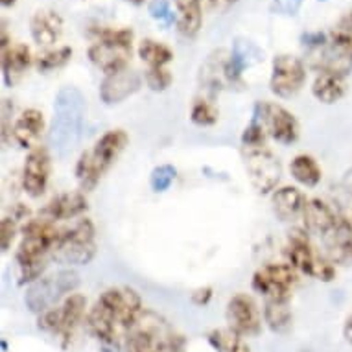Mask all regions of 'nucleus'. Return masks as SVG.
Masks as SVG:
<instances>
[{"label": "nucleus", "mask_w": 352, "mask_h": 352, "mask_svg": "<svg viewBox=\"0 0 352 352\" xmlns=\"http://www.w3.org/2000/svg\"><path fill=\"white\" fill-rule=\"evenodd\" d=\"M351 177H352V170H351Z\"/></svg>", "instance_id": "51"}, {"label": "nucleus", "mask_w": 352, "mask_h": 352, "mask_svg": "<svg viewBox=\"0 0 352 352\" xmlns=\"http://www.w3.org/2000/svg\"><path fill=\"white\" fill-rule=\"evenodd\" d=\"M59 236H61V231L56 229L54 221H48L45 218L30 219L23 227V238L15 253V260L21 270V278H19L21 286L39 280L47 267V256L54 253Z\"/></svg>", "instance_id": "3"}, {"label": "nucleus", "mask_w": 352, "mask_h": 352, "mask_svg": "<svg viewBox=\"0 0 352 352\" xmlns=\"http://www.w3.org/2000/svg\"><path fill=\"white\" fill-rule=\"evenodd\" d=\"M177 179V168L173 164H159L151 170L150 175V186L155 194H162V192L170 190V186L173 185V181Z\"/></svg>", "instance_id": "36"}, {"label": "nucleus", "mask_w": 352, "mask_h": 352, "mask_svg": "<svg viewBox=\"0 0 352 352\" xmlns=\"http://www.w3.org/2000/svg\"><path fill=\"white\" fill-rule=\"evenodd\" d=\"M87 118V100L78 87L59 89L54 100V115L48 129L50 150L65 159L80 144Z\"/></svg>", "instance_id": "2"}, {"label": "nucleus", "mask_w": 352, "mask_h": 352, "mask_svg": "<svg viewBox=\"0 0 352 352\" xmlns=\"http://www.w3.org/2000/svg\"><path fill=\"white\" fill-rule=\"evenodd\" d=\"M319 2H327V0H319Z\"/></svg>", "instance_id": "49"}, {"label": "nucleus", "mask_w": 352, "mask_h": 352, "mask_svg": "<svg viewBox=\"0 0 352 352\" xmlns=\"http://www.w3.org/2000/svg\"><path fill=\"white\" fill-rule=\"evenodd\" d=\"M124 2H129V4H133V6H140V4H144L146 0H124Z\"/></svg>", "instance_id": "47"}, {"label": "nucleus", "mask_w": 352, "mask_h": 352, "mask_svg": "<svg viewBox=\"0 0 352 352\" xmlns=\"http://www.w3.org/2000/svg\"><path fill=\"white\" fill-rule=\"evenodd\" d=\"M19 219L15 216H4L2 221H0V249H2V253H8L10 248L15 242V236H17L19 226H17Z\"/></svg>", "instance_id": "40"}, {"label": "nucleus", "mask_w": 352, "mask_h": 352, "mask_svg": "<svg viewBox=\"0 0 352 352\" xmlns=\"http://www.w3.org/2000/svg\"><path fill=\"white\" fill-rule=\"evenodd\" d=\"M302 8V0H273L270 12L284 17H295Z\"/></svg>", "instance_id": "42"}, {"label": "nucleus", "mask_w": 352, "mask_h": 352, "mask_svg": "<svg viewBox=\"0 0 352 352\" xmlns=\"http://www.w3.org/2000/svg\"><path fill=\"white\" fill-rule=\"evenodd\" d=\"M76 179H78L81 192L94 190L100 179H102V172L94 164L91 151H83L78 162H76Z\"/></svg>", "instance_id": "33"}, {"label": "nucleus", "mask_w": 352, "mask_h": 352, "mask_svg": "<svg viewBox=\"0 0 352 352\" xmlns=\"http://www.w3.org/2000/svg\"><path fill=\"white\" fill-rule=\"evenodd\" d=\"M286 256H288V264L294 267L295 272L308 275V277L316 275V267H318L319 258H321L314 253L312 243L308 240L306 231L289 232Z\"/></svg>", "instance_id": "18"}, {"label": "nucleus", "mask_w": 352, "mask_h": 352, "mask_svg": "<svg viewBox=\"0 0 352 352\" xmlns=\"http://www.w3.org/2000/svg\"><path fill=\"white\" fill-rule=\"evenodd\" d=\"M306 83L305 63L297 56L280 54L275 56L272 63L270 91L278 98H294L300 93Z\"/></svg>", "instance_id": "12"}, {"label": "nucleus", "mask_w": 352, "mask_h": 352, "mask_svg": "<svg viewBox=\"0 0 352 352\" xmlns=\"http://www.w3.org/2000/svg\"><path fill=\"white\" fill-rule=\"evenodd\" d=\"M212 288L210 286H203V288H197L196 292H192V302L197 306H207L212 299Z\"/></svg>", "instance_id": "44"}, {"label": "nucleus", "mask_w": 352, "mask_h": 352, "mask_svg": "<svg viewBox=\"0 0 352 352\" xmlns=\"http://www.w3.org/2000/svg\"><path fill=\"white\" fill-rule=\"evenodd\" d=\"M127 352H185V340L155 316H142L127 336Z\"/></svg>", "instance_id": "7"}, {"label": "nucleus", "mask_w": 352, "mask_h": 352, "mask_svg": "<svg viewBox=\"0 0 352 352\" xmlns=\"http://www.w3.org/2000/svg\"><path fill=\"white\" fill-rule=\"evenodd\" d=\"M338 218H340V214H336L329 203H324L323 199H318V197L308 199L305 212H302L305 231L310 234H318L321 238L336 226Z\"/></svg>", "instance_id": "25"}, {"label": "nucleus", "mask_w": 352, "mask_h": 352, "mask_svg": "<svg viewBox=\"0 0 352 352\" xmlns=\"http://www.w3.org/2000/svg\"><path fill=\"white\" fill-rule=\"evenodd\" d=\"M70 58H72V48L70 47L56 48V50H50V52L39 56L37 61H35V67H37L39 72H50V70L65 67V65L70 61Z\"/></svg>", "instance_id": "35"}, {"label": "nucleus", "mask_w": 352, "mask_h": 352, "mask_svg": "<svg viewBox=\"0 0 352 352\" xmlns=\"http://www.w3.org/2000/svg\"><path fill=\"white\" fill-rule=\"evenodd\" d=\"M89 208L87 203L85 192L74 190L59 194L47 203V207L41 210V216L48 221H67V219H74L85 212Z\"/></svg>", "instance_id": "20"}, {"label": "nucleus", "mask_w": 352, "mask_h": 352, "mask_svg": "<svg viewBox=\"0 0 352 352\" xmlns=\"http://www.w3.org/2000/svg\"><path fill=\"white\" fill-rule=\"evenodd\" d=\"M85 295L70 294L69 297H65L63 305L41 314L37 327L48 332V334L63 338L65 343H67L72 338V334H74L76 327L80 324V321L85 316Z\"/></svg>", "instance_id": "10"}, {"label": "nucleus", "mask_w": 352, "mask_h": 352, "mask_svg": "<svg viewBox=\"0 0 352 352\" xmlns=\"http://www.w3.org/2000/svg\"><path fill=\"white\" fill-rule=\"evenodd\" d=\"M289 173L300 186H306V188H314L318 186L323 179V170L318 164V161L314 159L312 155H306V153H300V155H295L289 162Z\"/></svg>", "instance_id": "29"}, {"label": "nucleus", "mask_w": 352, "mask_h": 352, "mask_svg": "<svg viewBox=\"0 0 352 352\" xmlns=\"http://www.w3.org/2000/svg\"><path fill=\"white\" fill-rule=\"evenodd\" d=\"M327 256L336 266H352V223L340 216L336 226L323 236Z\"/></svg>", "instance_id": "17"}, {"label": "nucleus", "mask_w": 352, "mask_h": 352, "mask_svg": "<svg viewBox=\"0 0 352 352\" xmlns=\"http://www.w3.org/2000/svg\"><path fill=\"white\" fill-rule=\"evenodd\" d=\"M314 67L319 72L349 76L352 72V50L338 41L330 39L323 48H319Z\"/></svg>", "instance_id": "21"}, {"label": "nucleus", "mask_w": 352, "mask_h": 352, "mask_svg": "<svg viewBox=\"0 0 352 352\" xmlns=\"http://www.w3.org/2000/svg\"><path fill=\"white\" fill-rule=\"evenodd\" d=\"M203 0H173V4L177 8V30L181 35H185L188 39L196 37L199 34L203 24Z\"/></svg>", "instance_id": "28"}, {"label": "nucleus", "mask_w": 352, "mask_h": 352, "mask_svg": "<svg viewBox=\"0 0 352 352\" xmlns=\"http://www.w3.org/2000/svg\"><path fill=\"white\" fill-rule=\"evenodd\" d=\"M208 343L216 352H249L248 343L232 329H214L207 336Z\"/></svg>", "instance_id": "31"}, {"label": "nucleus", "mask_w": 352, "mask_h": 352, "mask_svg": "<svg viewBox=\"0 0 352 352\" xmlns=\"http://www.w3.org/2000/svg\"><path fill=\"white\" fill-rule=\"evenodd\" d=\"M343 336H345V340L352 345V316L345 321V327H343Z\"/></svg>", "instance_id": "45"}, {"label": "nucleus", "mask_w": 352, "mask_h": 352, "mask_svg": "<svg viewBox=\"0 0 352 352\" xmlns=\"http://www.w3.org/2000/svg\"><path fill=\"white\" fill-rule=\"evenodd\" d=\"M264 323L272 332H286L292 324L289 300H266L264 305Z\"/></svg>", "instance_id": "30"}, {"label": "nucleus", "mask_w": 352, "mask_h": 352, "mask_svg": "<svg viewBox=\"0 0 352 352\" xmlns=\"http://www.w3.org/2000/svg\"><path fill=\"white\" fill-rule=\"evenodd\" d=\"M0 346H2V352H8V341L6 340L0 341Z\"/></svg>", "instance_id": "48"}, {"label": "nucleus", "mask_w": 352, "mask_h": 352, "mask_svg": "<svg viewBox=\"0 0 352 352\" xmlns=\"http://www.w3.org/2000/svg\"><path fill=\"white\" fill-rule=\"evenodd\" d=\"M227 324L242 338L258 336L262 330V316L254 299L248 294L232 295L227 302Z\"/></svg>", "instance_id": "13"}, {"label": "nucleus", "mask_w": 352, "mask_h": 352, "mask_svg": "<svg viewBox=\"0 0 352 352\" xmlns=\"http://www.w3.org/2000/svg\"><path fill=\"white\" fill-rule=\"evenodd\" d=\"M127 144H129V137L124 129H109L96 140L93 150L89 151H91L94 164L102 172V175L115 164Z\"/></svg>", "instance_id": "19"}, {"label": "nucleus", "mask_w": 352, "mask_h": 352, "mask_svg": "<svg viewBox=\"0 0 352 352\" xmlns=\"http://www.w3.org/2000/svg\"><path fill=\"white\" fill-rule=\"evenodd\" d=\"M98 41L89 48V59L105 76L127 69L133 47V32L129 28L93 30Z\"/></svg>", "instance_id": "4"}, {"label": "nucleus", "mask_w": 352, "mask_h": 352, "mask_svg": "<svg viewBox=\"0 0 352 352\" xmlns=\"http://www.w3.org/2000/svg\"><path fill=\"white\" fill-rule=\"evenodd\" d=\"M98 253L96 229L89 218L76 221L74 226L61 231L59 242L52 253V258L69 266H87Z\"/></svg>", "instance_id": "5"}, {"label": "nucleus", "mask_w": 352, "mask_h": 352, "mask_svg": "<svg viewBox=\"0 0 352 352\" xmlns=\"http://www.w3.org/2000/svg\"><path fill=\"white\" fill-rule=\"evenodd\" d=\"M144 78L137 70L124 69L107 74L100 83V100L105 105H118L137 94L142 87Z\"/></svg>", "instance_id": "15"}, {"label": "nucleus", "mask_w": 352, "mask_h": 352, "mask_svg": "<svg viewBox=\"0 0 352 352\" xmlns=\"http://www.w3.org/2000/svg\"><path fill=\"white\" fill-rule=\"evenodd\" d=\"M139 58L148 65V69H155V67H166L168 63H172L173 52L159 41L144 39L139 45Z\"/></svg>", "instance_id": "32"}, {"label": "nucleus", "mask_w": 352, "mask_h": 352, "mask_svg": "<svg viewBox=\"0 0 352 352\" xmlns=\"http://www.w3.org/2000/svg\"><path fill=\"white\" fill-rule=\"evenodd\" d=\"M30 32L39 47H52L63 34V19L54 10H39L32 17Z\"/></svg>", "instance_id": "23"}, {"label": "nucleus", "mask_w": 352, "mask_h": 352, "mask_svg": "<svg viewBox=\"0 0 352 352\" xmlns=\"http://www.w3.org/2000/svg\"><path fill=\"white\" fill-rule=\"evenodd\" d=\"M32 67V52L26 45H10L2 50V81L13 89Z\"/></svg>", "instance_id": "24"}, {"label": "nucleus", "mask_w": 352, "mask_h": 352, "mask_svg": "<svg viewBox=\"0 0 352 352\" xmlns=\"http://www.w3.org/2000/svg\"><path fill=\"white\" fill-rule=\"evenodd\" d=\"M15 2H17V0H0V4H2V8L15 6Z\"/></svg>", "instance_id": "46"}, {"label": "nucleus", "mask_w": 352, "mask_h": 352, "mask_svg": "<svg viewBox=\"0 0 352 352\" xmlns=\"http://www.w3.org/2000/svg\"><path fill=\"white\" fill-rule=\"evenodd\" d=\"M142 318V299L133 288H109L87 316L89 330L105 345H118Z\"/></svg>", "instance_id": "1"}, {"label": "nucleus", "mask_w": 352, "mask_h": 352, "mask_svg": "<svg viewBox=\"0 0 352 352\" xmlns=\"http://www.w3.org/2000/svg\"><path fill=\"white\" fill-rule=\"evenodd\" d=\"M297 284V273L289 264H266L258 267L251 288L266 300H289Z\"/></svg>", "instance_id": "11"}, {"label": "nucleus", "mask_w": 352, "mask_h": 352, "mask_svg": "<svg viewBox=\"0 0 352 352\" xmlns=\"http://www.w3.org/2000/svg\"><path fill=\"white\" fill-rule=\"evenodd\" d=\"M148 13H150L151 19L159 21L164 28H170L173 23H177V17L172 12V6L168 0H151L150 6H148Z\"/></svg>", "instance_id": "39"}, {"label": "nucleus", "mask_w": 352, "mask_h": 352, "mask_svg": "<svg viewBox=\"0 0 352 352\" xmlns=\"http://www.w3.org/2000/svg\"><path fill=\"white\" fill-rule=\"evenodd\" d=\"M253 116L266 129L267 137L283 146H292L299 140L300 127L292 111L275 102H256Z\"/></svg>", "instance_id": "9"}, {"label": "nucleus", "mask_w": 352, "mask_h": 352, "mask_svg": "<svg viewBox=\"0 0 352 352\" xmlns=\"http://www.w3.org/2000/svg\"><path fill=\"white\" fill-rule=\"evenodd\" d=\"M218 107L207 98H196L190 107V122L197 127H210L218 122Z\"/></svg>", "instance_id": "34"}, {"label": "nucleus", "mask_w": 352, "mask_h": 352, "mask_svg": "<svg viewBox=\"0 0 352 352\" xmlns=\"http://www.w3.org/2000/svg\"><path fill=\"white\" fill-rule=\"evenodd\" d=\"M80 286V275L74 270H61V272L41 277L24 294V305L32 314H45L52 310L63 297L74 294Z\"/></svg>", "instance_id": "6"}, {"label": "nucleus", "mask_w": 352, "mask_h": 352, "mask_svg": "<svg viewBox=\"0 0 352 352\" xmlns=\"http://www.w3.org/2000/svg\"><path fill=\"white\" fill-rule=\"evenodd\" d=\"M264 58H266V54L254 41L248 39V37H236L234 43H232L231 56H229L226 65L227 83L229 85L240 83L243 70L262 63Z\"/></svg>", "instance_id": "16"}, {"label": "nucleus", "mask_w": 352, "mask_h": 352, "mask_svg": "<svg viewBox=\"0 0 352 352\" xmlns=\"http://www.w3.org/2000/svg\"><path fill=\"white\" fill-rule=\"evenodd\" d=\"M267 133L264 126L260 124V120L256 116L251 118L249 126L243 129L242 133V148L243 150H249V148H264L266 146Z\"/></svg>", "instance_id": "37"}, {"label": "nucleus", "mask_w": 352, "mask_h": 352, "mask_svg": "<svg viewBox=\"0 0 352 352\" xmlns=\"http://www.w3.org/2000/svg\"><path fill=\"white\" fill-rule=\"evenodd\" d=\"M243 164L251 185L258 194L266 196L277 190L278 181L283 177V164L266 146L243 150Z\"/></svg>", "instance_id": "8"}, {"label": "nucleus", "mask_w": 352, "mask_h": 352, "mask_svg": "<svg viewBox=\"0 0 352 352\" xmlns=\"http://www.w3.org/2000/svg\"><path fill=\"white\" fill-rule=\"evenodd\" d=\"M300 41H302V45L305 47H310V48H323L329 41H327V35L321 34V32H306V34H302V37H300Z\"/></svg>", "instance_id": "43"}, {"label": "nucleus", "mask_w": 352, "mask_h": 352, "mask_svg": "<svg viewBox=\"0 0 352 352\" xmlns=\"http://www.w3.org/2000/svg\"><path fill=\"white\" fill-rule=\"evenodd\" d=\"M229 2H234V0H229Z\"/></svg>", "instance_id": "50"}, {"label": "nucleus", "mask_w": 352, "mask_h": 352, "mask_svg": "<svg viewBox=\"0 0 352 352\" xmlns=\"http://www.w3.org/2000/svg\"><path fill=\"white\" fill-rule=\"evenodd\" d=\"M308 199L297 186H283L272 194L273 210L283 221L302 218Z\"/></svg>", "instance_id": "26"}, {"label": "nucleus", "mask_w": 352, "mask_h": 352, "mask_svg": "<svg viewBox=\"0 0 352 352\" xmlns=\"http://www.w3.org/2000/svg\"><path fill=\"white\" fill-rule=\"evenodd\" d=\"M330 39L338 41V43L345 45L352 50V12L346 13L345 17L338 23V26L330 34Z\"/></svg>", "instance_id": "41"}, {"label": "nucleus", "mask_w": 352, "mask_h": 352, "mask_svg": "<svg viewBox=\"0 0 352 352\" xmlns=\"http://www.w3.org/2000/svg\"><path fill=\"white\" fill-rule=\"evenodd\" d=\"M52 172V157L45 146H35L34 150L28 151L26 161L23 166V190L30 197H41L48 188Z\"/></svg>", "instance_id": "14"}, {"label": "nucleus", "mask_w": 352, "mask_h": 352, "mask_svg": "<svg viewBox=\"0 0 352 352\" xmlns=\"http://www.w3.org/2000/svg\"><path fill=\"white\" fill-rule=\"evenodd\" d=\"M346 78L340 74H330V72H319L318 78L314 80L312 94L314 98L324 105L338 104L346 94Z\"/></svg>", "instance_id": "27"}, {"label": "nucleus", "mask_w": 352, "mask_h": 352, "mask_svg": "<svg viewBox=\"0 0 352 352\" xmlns=\"http://www.w3.org/2000/svg\"><path fill=\"white\" fill-rule=\"evenodd\" d=\"M144 81L150 91L153 93H162L168 87L172 85L173 76L166 67H155V69H148L144 72Z\"/></svg>", "instance_id": "38"}, {"label": "nucleus", "mask_w": 352, "mask_h": 352, "mask_svg": "<svg viewBox=\"0 0 352 352\" xmlns=\"http://www.w3.org/2000/svg\"><path fill=\"white\" fill-rule=\"evenodd\" d=\"M45 127V118L43 113L35 107H28L24 109L21 115L17 116V120L13 122L12 126V139L17 142L24 150H34L37 146L41 133Z\"/></svg>", "instance_id": "22"}]
</instances>
